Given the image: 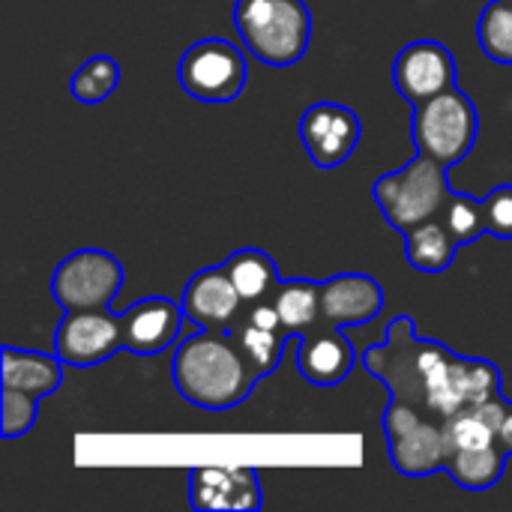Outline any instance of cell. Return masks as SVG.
Listing matches in <instances>:
<instances>
[{"instance_id":"28","label":"cell","mask_w":512,"mask_h":512,"mask_svg":"<svg viewBox=\"0 0 512 512\" xmlns=\"http://www.w3.org/2000/svg\"><path fill=\"white\" fill-rule=\"evenodd\" d=\"M486 234L498 240H512V186H495L483 198Z\"/></svg>"},{"instance_id":"13","label":"cell","mask_w":512,"mask_h":512,"mask_svg":"<svg viewBox=\"0 0 512 512\" xmlns=\"http://www.w3.org/2000/svg\"><path fill=\"white\" fill-rule=\"evenodd\" d=\"M180 306L186 312V321H192L198 330L228 333L246 303L237 294V288L222 264V267H207V270L195 273L183 288Z\"/></svg>"},{"instance_id":"6","label":"cell","mask_w":512,"mask_h":512,"mask_svg":"<svg viewBox=\"0 0 512 512\" xmlns=\"http://www.w3.org/2000/svg\"><path fill=\"white\" fill-rule=\"evenodd\" d=\"M384 432L390 459L399 474L405 477H429L435 471H444L447 465V441H444V423L435 417H426L423 411L390 399V408L384 414Z\"/></svg>"},{"instance_id":"12","label":"cell","mask_w":512,"mask_h":512,"mask_svg":"<svg viewBox=\"0 0 512 512\" xmlns=\"http://www.w3.org/2000/svg\"><path fill=\"white\" fill-rule=\"evenodd\" d=\"M189 501L204 512L258 510V474L249 465H198L189 471Z\"/></svg>"},{"instance_id":"5","label":"cell","mask_w":512,"mask_h":512,"mask_svg":"<svg viewBox=\"0 0 512 512\" xmlns=\"http://www.w3.org/2000/svg\"><path fill=\"white\" fill-rule=\"evenodd\" d=\"M477 129H480L477 108L459 87H450L441 96L414 105L411 132H414L417 153L447 168L459 165L471 153L477 141Z\"/></svg>"},{"instance_id":"10","label":"cell","mask_w":512,"mask_h":512,"mask_svg":"<svg viewBox=\"0 0 512 512\" xmlns=\"http://www.w3.org/2000/svg\"><path fill=\"white\" fill-rule=\"evenodd\" d=\"M456 78H459V66L453 51L435 39H417L405 45L393 63L396 90L411 105L441 96L444 90L456 87Z\"/></svg>"},{"instance_id":"21","label":"cell","mask_w":512,"mask_h":512,"mask_svg":"<svg viewBox=\"0 0 512 512\" xmlns=\"http://www.w3.org/2000/svg\"><path fill=\"white\" fill-rule=\"evenodd\" d=\"M273 306L282 318V327L291 339L315 330L321 324V282L309 279H282Z\"/></svg>"},{"instance_id":"3","label":"cell","mask_w":512,"mask_h":512,"mask_svg":"<svg viewBox=\"0 0 512 512\" xmlns=\"http://www.w3.org/2000/svg\"><path fill=\"white\" fill-rule=\"evenodd\" d=\"M234 27L249 54L267 66H294L312 39V15L303 0H237Z\"/></svg>"},{"instance_id":"16","label":"cell","mask_w":512,"mask_h":512,"mask_svg":"<svg viewBox=\"0 0 512 512\" xmlns=\"http://www.w3.org/2000/svg\"><path fill=\"white\" fill-rule=\"evenodd\" d=\"M342 330L345 327L321 321L315 330L297 336V369L306 381L318 387H336L351 375L357 351Z\"/></svg>"},{"instance_id":"14","label":"cell","mask_w":512,"mask_h":512,"mask_svg":"<svg viewBox=\"0 0 512 512\" xmlns=\"http://www.w3.org/2000/svg\"><path fill=\"white\" fill-rule=\"evenodd\" d=\"M183 321H186V312L180 303L168 297H144L132 303L126 312H120L123 351L138 354V357L162 354L177 342Z\"/></svg>"},{"instance_id":"24","label":"cell","mask_w":512,"mask_h":512,"mask_svg":"<svg viewBox=\"0 0 512 512\" xmlns=\"http://www.w3.org/2000/svg\"><path fill=\"white\" fill-rule=\"evenodd\" d=\"M120 84V66L114 57L108 54H96L90 60H84L78 66V72L69 78V93L84 102V105H96L105 102Z\"/></svg>"},{"instance_id":"15","label":"cell","mask_w":512,"mask_h":512,"mask_svg":"<svg viewBox=\"0 0 512 512\" xmlns=\"http://www.w3.org/2000/svg\"><path fill=\"white\" fill-rule=\"evenodd\" d=\"M228 333L234 336V342L240 345L243 357L249 360V366L255 369L258 378H267L279 369V360L291 339L282 327V318H279L273 300L243 306L240 318L234 321V327Z\"/></svg>"},{"instance_id":"26","label":"cell","mask_w":512,"mask_h":512,"mask_svg":"<svg viewBox=\"0 0 512 512\" xmlns=\"http://www.w3.org/2000/svg\"><path fill=\"white\" fill-rule=\"evenodd\" d=\"M444 225L450 228L453 240L459 246L474 243L480 234H486V216H483V201H477L474 195L465 192H450L444 210H441Z\"/></svg>"},{"instance_id":"19","label":"cell","mask_w":512,"mask_h":512,"mask_svg":"<svg viewBox=\"0 0 512 512\" xmlns=\"http://www.w3.org/2000/svg\"><path fill=\"white\" fill-rule=\"evenodd\" d=\"M402 237H405V258L420 273H444L453 264L456 252L462 249L453 240V234H450V228L444 225L441 216L414 225Z\"/></svg>"},{"instance_id":"1","label":"cell","mask_w":512,"mask_h":512,"mask_svg":"<svg viewBox=\"0 0 512 512\" xmlns=\"http://www.w3.org/2000/svg\"><path fill=\"white\" fill-rule=\"evenodd\" d=\"M363 366L390 390V399L441 423L465 408L486 405L501 393V372L495 363L453 354L432 339H417L408 315H399L390 324L387 342L366 348Z\"/></svg>"},{"instance_id":"7","label":"cell","mask_w":512,"mask_h":512,"mask_svg":"<svg viewBox=\"0 0 512 512\" xmlns=\"http://www.w3.org/2000/svg\"><path fill=\"white\" fill-rule=\"evenodd\" d=\"M120 288L123 264L102 249H78L66 255L51 276V294L63 312L108 309Z\"/></svg>"},{"instance_id":"2","label":"cell","mask_w":512,"mask_h":512,"mask_svg":"<svg viewBox=\"0 0 512 512\" xmlns=\"http://www.w3.org/2000/svg\"><path fill=\"white\" fill-rule=\"evenodd\" d=\"M180 396L204 411H228L249 399L261 381L231 333L198 330L183 339L171 363Z\"/></svg>"},{"instance_id":"25","label":"cell","mask_w":512,"mask_h":512,"mask_svg":"<svg viewBox=\"0 0 512 512\" xmlns=\"http://www.w3.org/2000/svg\"><path fill=\"white\" fill-rule=\"evenodd\" d=\"M444 441H447V456H450L456 450L498 444V435H495V426L486 417L483 405H477V408H465L444 420Z\"/></svg>"},{"instance_id":"9","label":"cell","mask_w":512,"mask_h":512,"mask_svg":"<svg viewBox=\"0 0 512 512\" xmlns=\"http://www.w3.org/2000/svg\"><path fill=\"white\" fill-rule=\"evenodd\" d=\"M123 348L120 315L108 309L66 312L54 333V354L66 366H96Z\"/></svg>"},{"instance_id":"18","label":"cell","mask_w":512,"mask_h":512,"mask_svg":"<svg viewBox=\"0 0 512 512\" xmlns=\"http://www.w3.org/2000/svg\"><path fill=\"white\" fill-rule=\"evenodd\" d=\"M63 360L57 354H42V351H24V348H3V369H0V384L6 390H18L36 399H45L57 393L63 384Z\"/></svg>"},{"instance_id":"27","label":"cell","mask_w":512,"mask_h":512,"mask_svg":"<svg viewBox=\"0 0 512 512\" xmlns=\"http://www.w3.org/2000/svg\"><path fill=\"white\" fill-rule=\"evenodd\" d=\"M36 408H39L36 396L3 387V393H0V432H3V438H18V435L30 432L36 423Z\"/></svg>"},{"instance_id":"11","label":"cell","mask_w":512,"mask_h":512,"mask_svg":"<svg viewBox=\"0 0 512 512\" xmlns=\"http://www.w3.org/2000/svg\"><path fill=\"white\" fill-rule=\"evenodd\" d=\"M360 117L339 102H315L300 117V138L318 168H339L360 144Z\"/></svg>"},{"instance_id":"20","label":"cell","mask_w":512,"mask_h":512,"mask_svg":"<svg viewBox=\"0 0 512 512\" xmlns=\"http://www.w3.org/2000/svg\"><path fill=\"white\" fill-rule=\"evenodd\" d=\"M225 270L237 288V294L243 297L246 306L252 303H267L276 297L282 276L273 264V258L261 249H240L225 261Z\"/></svg>"},{"instance_id":"8","label":"cell","mask_w":512,"mask_h":512,"mask_svg":"<svg viewBox=\"0 0 512 512\" xmlns=\"http://www.w3.org/2000/svg\"><path fill=\"white\" fill-rule=\"evenodd\" d=\"M180 87L201 102H231L246 87V57L228 39H201L183 51Z\"/></svg>"},{"instance_id":"23","label":"cell","mask_w":512,"mask_h":512,"mask_svg":"<svg viewBox=\"0 0 512 512\" xmlns=\"http://www.w3.org/2000/svg\"><path fill=\"white\" fill-rule=\"evenodd\" d=\"M480 48L492 63L512 66V0H489L477 21Z\"/></svg>"},{"instance_id":"29","label":"cell","mask_w":512,"mask_h":512,"mask_svg":"<svg viewBox=\"0 0 512 512\" xmlns=\"http://www.w3.org/2000/svg\"><path fill=\"white\" fill-rule=\"evenodd\" d=\"M483 411H486V417L492 420V426H495V435H498V447L512 456V402L510 399H504V393H498L495 399H489L486 405H483Z\"/></svg>"},{"instance_id":"22","label":"cell","mask_w":512,"mask_h":512,"mask_svg":"<svg viewBox=\"0 0 512 512\" xmlns=\"http://www.w3.org/2000/svg\"><path fill=\"white\" fill-rule=\"evenodd\" d=\"M507 453L498 444L489 447H474V450H456L447 456L444 471L450 474V480L468 492H486L492 489L504 471H507Z\"/></svg>"},{"instance_id":"4","label":"cell","mask_w":512,"mask_h":512,"mask_svg":"<svg viewBox=\"0 0 512 512\" xmlns=\"http://www.w3.org/2000/svg\"><path fill=\"white\" fill-rule=\"evenodd\" d=\"M372 195H375V204L381 207L384 219L399 234H405L414 225L441 216V210L450 198L447 165L420 153L414 162L378 177Z\"/></svg>"},{"instance_id":"17","label":"cell","mask_w":512,"mask_h":512,"mask_svg":"<svg viewBox=\"0 0 512 512\" xmlns=\"http://www.w3.org/2000/svg\"><path fill=\"white\" fill-rule=\"evenodd\" d=\"M384 306V288L363 273H345L321 282V321L333 327H363Z\"/></svg>"}]
</instances>
